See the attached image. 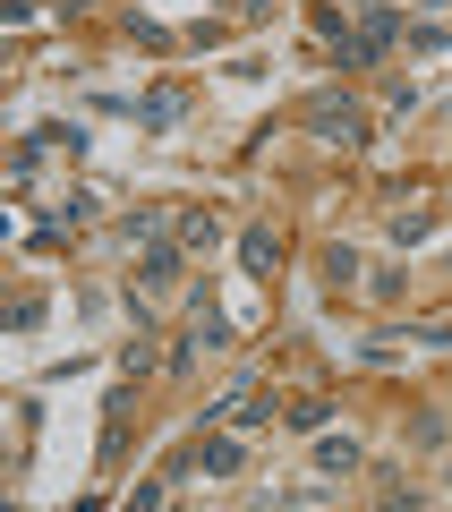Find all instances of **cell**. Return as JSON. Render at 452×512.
Returning <instances> with one entry per match:
<instances>
[{"mask_svg":"<svg viewBox=\"0 0 452 512\" xmlns=\"http://www.w3.org/2000/svg\"><path fill=\"white\" fill-rule=\"evenodd\" d=\"M282 419H290V427H299V436H316V427H325V419H333V402H325V393H299V402H290V410H282Z\"/></svg>","mask_w":452,"mask_h":512,"instance_id":"5","label":"cell"},{"mask_svg":"<svg viewBox=\"0 0 452 512\" xmlns=\"http://www.w3.org/2000/svg\"><path fill=\"white\" fill-rule=\"evenodd\" d=\"M214 419H231V427H256V419H265V410H256V393H248V384H239L231 402H222V410H214Z\"/></svg>","mask_w":452,"mask_h":512,"instance_id":"8","label":"cell"},{"mask_svg":"<svg viewBox=\"0 0 452 512\" xmlns=\"http://www.w3.org/2000/svg\"><path fill=\"white\" fill-rule=\"evenodd\" d=\"M214 239H222L214 214H188V222H180V248H214Z\"/></svg>","mask_w":452,"mask_h":512,"instance_id":"9","label":"cell"},{"mask_svg":"<svg viewBox=\"0 0 452 512\" xmlns=\"http://www.w3.org/2000/svg\"><path fill=\"white\" fill-rule=\"evenodd\" d=\"M171 274H180V248H154V256H145V274H137V282H145V291H163Z\"/></svg>","mask_w":452,"mask_h":512,"instance_id":"6","label":"cell"},{"mask_svg":"<svg viewBox=\"0 0 452 512\" xmlns=\"http://www.w3.org/2000/svg\"><path fill=\"white\" fill-rule=\"evenodd\" d=\"M308 128L325 137V146H367V128H376V120H367L359 103H316V111H308Z\"/></svg>","mask_w":452,"mask_h":512,"instance_id":"1","label":"cell"},{"mask_svg":"<svg viewBox=\"0 0 452 512\" xmlns=\"http://www.w3.org/2000/svg\"><path fill=\"white\" fill-rule=\"evenodd\" d=\"M393 35H401V18L384 9V0H367V18H359V43H367V52H384Z\"/></svg>","mask_w":452,"mask_h":512,"instance_id":"4","label":"cell"},{"mask_svg":"<svg viewBox=\"0 0 452 512\" xmlns=\"http://www.w3.org/2000/svg\"><path fill=\"white\" fill-rule=\"evenodd\" d=\"M222 342H231V325H222V316L197 299V350H222Z\"/></svg>","mask_w":452,"mask_h":512,"instance_id":"10","label":"cell"},{"mask_svg":"<svg viewBox=\"0 0 452 512\" xmlns=\"http://www.w3.org/2000/svg\"><path fill=\"white\" fill-rule=\"evenodd\" d=\"M273 256H282L273 231H239V265H248V274H273Z\"/></svg>","mask_w":452,"mask_h":512,"instance_id":"3","label":"cell"},{"mask_svg":"<svg viewBox=\"0 0 452 512\" xmlns=\"http://www.w3.org/2000/svg\"><path fill=\"white\" fill-rule=\"evenodd\" d=\"M316 470H325V478H350V470H359V444H350V436H316Z\"/></svg>","mask_w":452,"mask_h":512,"instance_id":"2","label":"cell"},{"mask_svg":"<svg viewBox=\"0 0 452 512\" xmlns=\"http://www.w3.org/2000/svg\"><path fill=\"white\" fill-rule=\"evenodd\" d=\"M137 120H145V128H171V120H180V94H145Z\"/></svg>","mask_w":452,"mask_h":512,"instance_id":"7","label":"cell"}]
</instances>
